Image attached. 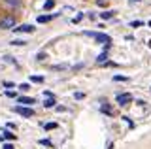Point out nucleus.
<instances>
[{
  "label": "nucleus",
  "mask_w": 151,
  "mask_h": 149,
  "mask_svg": "<svg viewBox=\"0 0 151 149\" xmlns=\"http://www.w3.org/2000/svg\"><path fill=\"white\" fill-rule=\"evenodd\" d=\"M15 25H17L15 15H4L0 19V29H15Z\"/></svg>",
  "instance_id": "nucleus-1"
},
{
  "label": "nucleus",
  "mask_w": 151,
  "mask_h": 149,
  "mask_svg": "<svg viewBox=\"0 0 151 149\" xmlns=\"http://www.w3.org/2000/svg\"><path fill=\"white\" fill-rule=\"evenodd\" d=\"M130 102H132V96H130V95H127V92H123V95H117V104L129 106Z\"/></svg>",
  "instance_id": "nucleus-2"
},
{
  "label": "nucleus",
  "mask_w": 151,
  "mask_h": 149,
  "mask_svg": "<svg viewBox=\"0 0 151 149\" xmlns=\"http://www.w3.org/2000/svg\"><path fill=\"white\" fill-rule=\"evenodd\" d=\"M15 111L19 115H23V117H32V115H34V110L32 108H23V106H17Z\"/></svg>",
  "instance_id": "nucleus-3"
},
{
  "label": "nucleus",
  "mask_w": 151,
  "mask_h": 149,
  "mask_svg": "<svg viewBox=\"0 0 151 149\" xmlns=\"http://www.w3.org/2000/svg\"><path fill=\"white\" fill-rule=\"evenodd\" d=\"M87 34H91V32H87ZM91 36H93L96 42H100V44H104V42H106V45H110V42H111V38H110V36H106V34H94V32H93Z\"/></svg>",
  "instance_id": "nucleus-4"
},
{
  "label": "nucleus",
  "mask_w": 151,
  "mask_h": 149,
  "mask_svg": "<svg viewBox=\"0 0 151 149\" xmlns=\"http://www.w3.org/2000/svg\"><path fill=\"white\" fill-rule=\"evenodd\" d=\"M44 96H45V104H44V106H45V108H53V106H55V96L51 95L49 91H45Z\"/></svg>",
  "instance_id": "nucleus-5"
},
{
  "label": "nucleus",
  "mask_w": 151,
  "mask_h": 149,
  "mask_svg": "<svg viewBox=\"0 0 151 149\" xmlns=\"http://www.w3.org/2000/svg\"><path fill=\"white\" fill-rule=\"evenodd\" d=\"M15 32H27V34H30V32H34V27L32 25H21L17 27V29H13Z\"/></svg>",
  "instance_id": "nucleus-6"
},
{
  "label": "nucleus",
  "mask_w": 151,
  "mask_h": 149,
  "mask_svg": "<svg viewBox=\"0 0 151 149\" xmlns=\"http://www.w3.org/2000/svg\"><path fill=\"white\" fill-rule=\"evenodd\" d=\"M19 104H25V106H30L34 104V98H28V96H21V98H17Z\"/></svg>",
  "instance_id": "nucleus-7"
},
{
  "label": "nucleus",
  "mask_w": 151,
  "mask_h": 149,
  "mask_svg": "<svg viewBox=\"0 0 151 149\" xmlns=\"http://www.w3.org/2000/svg\"><path fill=\"white\" fill-rule=\"evenodd\" d=\"M113 13H115V11H104V13H100V19L108 21V19H111V17H113Z\"/></svg>",
  "instance_id": "nucleus-8"
},
{
  "label": "nucleus",
  "mask_w": 151,
  "mask_h": 149,
  "mask_svg": "<svg viewBox=\"0 0 151 149\" xmlns=\"http://www.w3.org/2000/svg\"><path fill=\"white\" fill-rule=\"evenodd\" d=\"M100 110L104 111V113H108V115H111V108H110V106H108V102H106V104H102V106H100Z\"/></svg>",
  "instance_id": "nucleus-9"
},
{
  "label": "nucleus",
  "mask_w": 151,
  "mask_h": 149,
  "mask_svg": "<svg viewBox=\"0 0 151 149\" xmlns=\"http://www.w3.org/2000/svg\"><path fill=\"white\" fill-rule=\"evenodd\" d=\"M4 138H6V140H15V134L9 132V130H6V132H4Z\"/></svg>",
  "instance_id": "nucleus-10"
},
{
  "label": "nucleus",
  "mask_w": 151,
  "mask_h": 149,
  "mask_svg": "<svg viewBox=\"0 0 151 149\" xmlns=\"http://www.w3.org/2000/svg\"><path fill=\"white\" fill-rule=\"evenodd\" d=\"M49 19H51V15H40L38 17V23H47Z\"/></svg>",
  "instance_id": "nucleus-11"
},
{
  "label": "nucleus",
  "mask_w": 151,
  "mask_h": 149,
  "mask_svg": "<svg viewBox=\"0 0 151 149\" xmlns=\"http://www.w3.org/2000/svg\"><path fill=\"white\" fill-rule=\"evenodd\" d=\"M53 6H55V0H47V2L44 4V8H45V10H51Z\"/></svg>",
  "instance_id": "nucleus-12"
},
{
  "label": "nucleus",
  "mask_w": 151,
  "mask_h": 149,
  "mask_svg": "<svg viewBox=\"0 0 151 149\" xmlns=\"http://www.w3.org/2000/svg\"><path fill=\"white\" fill-rule=\"evenodd\" d=\"M6 4H9V6H19L21 4V0H4Z\"/></svg>",
  "instance_id": "nucleus-13"
},
{
  "label": "nucleus",
  "mask_w": 151,
  "mask_h": 149,
  "mask_svg": "<svg viewBox=\"0 0 151 149\" xmlns=\"http://www.w3.org/2000/svg\"><path fill=\"white\" fill-rule=\"evenodd\" d=\"M30 80L34 81V83H42V81H44V77H42V76H32Z\"/></svg>",
  "instance_id": "nucleus-14"
},
{
  "label": "nucleus",
  "mask_w": 151,
  "mask_h": 149,
  "mask_svg": "<svg viewBox=\"0 0 151 149\" xmlns=\"http://www.w3.org/2000/svg\"><path fill=\"white\" fill-rule=\"evenodd\" d=\"M106 59H108V55H106V53H102L100 57L96 59V62H98V64H102V62H104V60H106Z\"/></svg>",
  "instance_id": "nucleus-15"
},
{
  "label": "nucleus",
  "mask_w": 151,
  "mask_h": 149,
  "mask_svg": "<svg viewBox=\"0 0 151 149\" xmlns=\"http://www.w3.org/2000/svg\"><path fill=\"white\" fill-rule=\"evenodd\" d=\"M53 128H57V123H47L45 125V130H53Z\"/></svg>",
  "instance_id": "nucleus-16"
},
{
  "label": "nucleus",
  "mask_w": 151,
  "mask_h": 149,
  "mask_svg": "<svg viewBox=\"0 0 151 149\" xmlns=\"http://www.w3.org/2000/svg\"><path fill=\"white\" fill-rule=\"evenodd\" d=\"M12 44H13V45H25V42H23V40H13Z\"/></svg>",
  "instance_id": "nucleus-17"
},
{
  "label": "nucleus",
  "mask_w": 151,
  "mask_h": 149,
  "mask_svg": "<svg viewBox=\"0 0 151 149\" xmlns=\"http://www.w3.org/2000/svg\"><path fill=\"white\" fill-rule=\"evenodd\" d=\"M130 27H134V29H136V27H142V21H132Z\"/></svg>",
  "instance_id": "nucleus-18"
},
{
  "label": "nucleus",
  "mask_w": 151,
  "mask_h": 149,
  "mask_svg": "<svg viewBox=\"0 0 151 149\" xmlns=\"http://www.w3.org/2000/svg\"><path fill=\"white\" fill-rule=\"evenodd\" d=\"M113 80H115V81H127V77H123V76H115Z\"/></svg>",
  "instance_id": "nucleus-19"
},
{
  "label": "nucleus",
  "mask_w": 151,
  "mask_h": 149,
  "mask_svg": "<svg viewBox=\"0 0 151 149\" xmlns=\"http://www.w3.org/2000/svg\"><path fill=\"white\" fill-rule=\"evenodd\" d=\"M40 143H42V145H51L49 140H40Z\"/></svg>",
  "instance_id": "nucleus-20"
},
{
  "label": "nucleus",
  "mask_w": 151,
  "mask_h": 149,
  "mask_svg": "<svg viewBox=\"0 0 151 149\" xmlns=\"http://www.w3.org/2000/svg\"><path fill=\"white\" fill-rule=\"evenodd\" d=\"M19 89H21V91H28V83H23V85L19 87Z\"/></svg>",
  "instance_id": "nucleus-21"
},
{
  "label": "nucleus",
  "mask_w": 151,
  "mask_h": 149,
  "mask_svg": "<svg viewBox=\"0 0 151 149\" xmlns=\"http://www.w3.org/2000/svg\"><path fill=\"white\" fill-rule=\"evenodd\" d=\"M4 149H15V147H13L12 143H4Z\"/></svg>",
  "instance_id": "nucleus-22"
},
{
  "label": "nucleus",
  "mask_w": 151,
  "mask_h": 149,
  "mask_svg": "<svg viewBox=\"0 0 151 149\" xmlns=\"http://www.w3.org/2000/svg\"><path fill=\"white\" fill-rule=\"evenodd\" d=\"M96 4L98 6H106V0H96Z\"/></svg>",
  "instance_id": "nucleus-23"
},
{
  "label": "nucleus",
  "mask_w": 151,
  "mask_h": 149,
  "mask_svg": "<svg viewBox=\"0 0 151 149\" xmlns=\"http://www.w3.org/2000/svg\"><path fill=\"white\" fill-rule=\"evenodd\" d=\"M132 2H140V0H132Z\"/></svg>",
  "instance_id": "nucleus-24"
},
{
  "label": "nucleus",
  "mask_w": 151,
  "mask_h": 149,
  "mask_svg": "<svg viewBox=\"0 0 151 149\" xmlns=\"http://www.w3.org/2000/svg\"><path fill=\"white\" fill-rule=\"evenodd\" d=\"M149 47H151V40H149Z\"/></svg>",
  "instance_id": "nucleus-25"
},
{
  "label": "nucleus",
  "mask_w": 151,
  "mask_h": 149,
  "mask_svg": "<svg viewBox=\"0 0 151 149\" xmlns=\"http://www.w3.org/2000/svg\"><path fill=\"white\" fill-rule=\"evenodd\" d=\"M0 140H2V134H0Z\"/></svg>",
  "instance_id": "nucleus-26"
},
{
  "label": "nucleus",
  "mask_w": 151,
  "mask_h": 149,
  "mask_svg": "<svg viewBox=\"0 0 151 149\" xmlns=\"http://www.w3.org/2000/svg\"><path fill=\"white\" fill-rule=\"evenodd\" d=\"M149 27H151V21H149Z\"/></svg>",
  "instance_id": "nucleus-27"
}]
</instances>
